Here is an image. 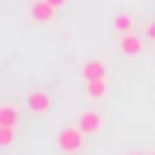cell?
<instances>
[{"label": "cell", "instance_id": "obj_3", "mask_svg": "<svg viewBox=\"0 0 155 155\" xmlns=\"http://www.w3.org/2000/svg\"><path fill=\"white\" fill-rule=\"evenodd\" d=\"M82 80L85 82H94V80H107V65L97 58L87 61L82 65Z\"/></svg>", "mask_w": 155, "mask_h": 155}, {"label": "cell", "instance_id": "obj_6", "mask_svg": "<svg viewBox=\"0 0 155 155\" xmlns=\"http://www.w3.org/2000/svg\"><path fill=\"white\" fill-rule=\"evenodd\" d=\"M78 128L82 131V133H97L99 128H102V116L97 114V111H82V116H80V121H78Z\"/></svg>", "mask_w": 155, "mask_h": 155}, {"label": "cell", "instance_id": "obj_13", "mask_svg": "<svg viewBox=\"0 0 155 155\" xmlns=\"http://www.w3.org/2000/svg\"><path fill=\"white\" fill-rule=\"evenodd\" d=\"M128 155H140V153H128Z\"/></svg>", "mask_w": 155, "mask_h": 155}, {"label": "cell", "instance_id": "obj_14", "mask_svg": "<svg viewBox=\"0 0 155 155\" xmlns=\"http://www.w3.org/2000/svg\"><path fill=\"white\" fill-rule=\"evenodd\" d=\"M153 155H155V153H153Z\"/></svg>", "mask_w": 155, "mask_h": 155}, {"label": "cell", "instance_id": "obj_1", "mask_svg": "<svg viewBox=\"0 0 155 155\" xmlns=\"http://www.w3.org/2000/svg\"><path fill=\"white\" fill-rule=\"evenodd\" d=\"M58 148H61L63 153H68V155L80 153V150H82V131H80L78 126L63 128V131L58 133Z\"/></svg>", "mask_w": 155, "mask_h": 155}, {"label": "cell", "instance_id": "obj_2", "mask_svg": "<svg viewBox=\"0 0 155 155\" xmlns=\"http://www.w3.org/2000/svg\"><path fill=\"white\" fill-rule=\"evenodd\" d=\"M119 48H121L124 56H128V58H138V56L143 53V39H140L138 34H133V31L121 34V39H119Z\"/></svg>", "mask_w": 155, "mask_h": 155}, {"label": "cell", "instance_id": "obj_11", "mask_svg": "<svg viewBox=\"0 0 155 155\" xmlns=\"http://www.w3.org/2000/svg\"><path fill=\"white\" fill-rule=\"evenodd\" d=\"M145 39H150V41L155 44V19H150V22L145 24Z\"/></svg>", "mask_w": 155, "mask_h": 155}, {"label": "cell", "instance_id": "obj_5", "mask_svg": "<svg viewBox=\"0 0 155 155\" xmlns=\"http://www.w3.org/2000/svg\"><path fill=\"white\" fill-rule=\"evenodd\" d=\"M27 104H29V109H31L34 114H46V111L51 109V97H48L46 92L36 90V92H29Z\"/></svg>", "mask_w": 155, "mask_h": 155}, {"label": "cell", "instance_id": "obj_4", "mask_svg": "<svg viewBox=\"0 0 155 155\" xmlns=\"http://www.w3.org/2000/svg\"><path fill=\"white\" fill-rule=\"evenodd\" d=\"M29 12H31V19L34 22H53V17H56V7H51L46 0H36V2H31V7H29Z\"/></svg>", "mask_w": 155, "mask_h": 155}, {"label": "cell", "instance_id": "obj_7", "mask_svg": "<svg viewBox=\"0 0 155 155\" xmlns=\"http://www.w3.org/2000/svg\"><path fill=\"white\" fill-rule=\"evenodd\" d=\"M114 29H116L119 34H128V31L133 29V17H131L128 12H119V15H114Z\"/></svg>", "mask_w": 155, "mask_h": 155}, {"label": "cell", "instance_id": "obj_8", "mask_svg": "<svg viewBox=\"0 0 155 155\" xmlns=\"http://www.w3.org/2000/svg\"><path fill=\"white\" fill-rule=\"evenodd\" d=\"M17 121H19L17 111H15L10 104H2V107H0V126H12V128H15Z\"/></svg>", "mask_w": 155, "mask_h": 155}, {"label": "cell", "instance_id": "obj_9", "mask_svg": "<svg viewBox=\"0 0 155 155\" xmlns=\"http://www.w3.org/2000/svg\"><path fill=\"white\" fill-rule=\"evenodd\" d=\"M104 94H107V80L87 82V97H90V99H102Z\"/></svg>", "mask_w": 155, "mask_h": 155}, {"label": "cell", "instance_id": "obj_12", "mask_svg": "<svg viewBox=\"0 0 155 155\" xmlns=\"http://www.w3.org/2000/svg\"><path fill=\"white\" fill-rule=\"evenodd\" d=\"M46 2H48L51 7H56V10H58V7H63V5H68V0H46Z\"/></svg>", "mask_w": 155, "mask_h": 155}, {"label": "cell", "instance_id": "obj_10", "mask_svg": "<svg viewBox=\"0 0 155 155\" xmlns=\"http://www.w3.org/2000/svg\"><path fill=\"white\" fill-rule=\"evenodd\" d=\"M15 140V128L12 126H0V145H10Z\"/></svg>", "mask_w": 155, "mask_h": 155}]
</instances>
